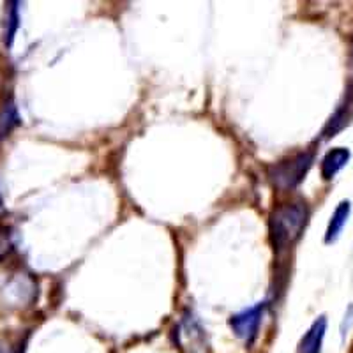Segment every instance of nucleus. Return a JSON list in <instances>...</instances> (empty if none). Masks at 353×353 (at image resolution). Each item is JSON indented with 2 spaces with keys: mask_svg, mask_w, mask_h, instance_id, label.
<instances>
[{
  "mask_svg": "<svg viewBox=\"0 0 353 353\" xmlns=\"http://www.w3.org/2000/svg\"><path fill=\"white\" fill-rule=\"evenodd\" d=\"M307 223L305 203H285L272 210L269 221L270 241L276 251H285L302 235Z\"/></svg>",
  "mask_w": 353,
  "mask_h": 353,
  "instance_id": "nucleus-1",
  "label": "nucleus"
},
{
  "mask_svg": "<svg viewBox=\"0 0 353 353\" xmlns=\"http://www.w3.org/2000/svg\"><path fill=\"white\" fill-rule=\"evenodd\" d=\"M313 161L314 154L309 152V150L295 154L285 161H279L269 168L270 182H272L274 188L281 189V191L293 189L304 181L305 173L313 166Z\"/></svg>",
  "mask_w": 353,
  "mask_h": 353,
  "instance_id": "nucleus-2",
  "label": "nucleus"
},
{
  "mask_svg": "<svg viewBox=\"0 0 353 353\" xmlns=\"http://www.w3.org/2000/svg\"><path fill=\"white\" fill-rule=\"evenodd\" d=\"M265 307H267L265 302H260V304L244 309V311L230 318V327L235 332V336L241 337L242 341H245L248 345H251L256 339L261 320H263Z\"/></svg>",
  "mask_w": 353,
  "mask_h": 353,
  "instance_id": "nucleus-3",
  "label": "nucleus"
},
{
  "mask_svg": "<svg viewBox=\"0 0 353 353\" xmlns=\"http://www.w3.org/2000/svg\"><path fill=\"white\" fill-rule=\"evenodd\" d=\"M325 330H327L325 316H320L318 320H314L313 325L309 327L305 336L302 337L301 345H299V353H320L321 343H323V337H325Z\"/></svg>",
  "mask_w": 353,
  "mask_h": 353,
  "instance_id": "nucleus-4",
  "label": "nucleus"
},
{
  "mask_svg": "<svg viewBox=\"0 0 353 353\" xmlns=\"http://www.w3.org/2000/svg\"><path fill=\"white\" fill-rule=\"evenodd\" d=\"M350 150L343 149V147H337V149H332L330 152L325 154V157L321 159V176L325 181H332L337 173L341 172L346 166V163L350 161Z\"/></svg>",
  "mask_w": 353,
  "mask_h": 353,
  "instance_id": "nucleus-5",
  "label": "nucleus"
},
{
  "mask_svg": "<svg viewBox=\"0 0 353 353\" xmlns=\"http://www.w3.org/2000/svg\"><path fill=\"white\" fill-rule=\"evenodd\" d=\"M350 212H352V203L348 200L341 201V203L337 205V209L334 210L332 217H330V223H329V228H327L325 233V242L327 244H332L339 239L341 235L343 228H345L346 221H348Z\"/></svg>",
  "mask_w": 353,
  "mask_h": 353,
  "instance_id": "nucleus-6",
  "label": "nucleus"
},
{
  "mask_svg": "<svg viewBox=\"0 0 353 353\" xmlns=\"http://www.w3.org/2000/svg\"><path fill=\"white\" fill-rule=\"evenodd\" d=\"M20 124V117H18V110L14 101L9 97L0 105V140L9 137V132Z\"/></svg>",
  "mask_w": 353,
  "mask_h": 353,
  "instance_id": "nucleus-7",
  "label": "nucleus"
},
{
  "mask_svg": "<svg viewBox=\"0 0 353 353\" xmlns=\"http://www.w3.org/2000/svg\"><path fill=\"white\" fill-rule=\"evenodd\" d=\"M350 108H352V101H348L346 105H343L341 108L334 113V117L329 121V124H327L325 131H323V134H325L327 138L336 137V132L341 131V129L345 128L346 124H348V119L352 117V112H350Z\"/></svg>",
  "mask_w": 353,
  "mask_h": 353,
  "instance_id": "nucleus-8",
  "label": "nucleus"
},
{
  "mask_svg": "<svg viewBox=\"0 0 353 353\" xmlns=\"http://www.w3.org/2000/svg\"><path fill=\"white\" fill-rule=\"evenodd\" d=\"M18 27H20V14H18V2H11L9 4L8 12V28H6V46L11 48L12 41H14V34H17Z\"/></svg>",
  "mask_w": 353,
  "mask_h": 353,
  "instance_id": "nucleus-9",
  "label": "nucleus"
},
{
  "mask_svg": "<svg viewBox=\"0 0 353 353\" xmlns=\"http://www.w3.org/2000/svg\"><path fill=\"white\" fill-rule=\"evenodd\" d=\"M11 249V239H9V230L0 228V260L9 253Z\"/></svg>",
  "mask_w": 353,
  "mask_h": 353,
  "instance_id": "nucleus-10",
  "label": "nucleus"
}]
</instances>
